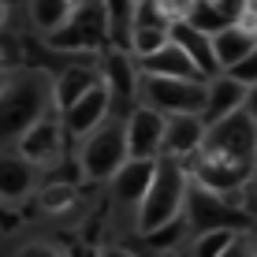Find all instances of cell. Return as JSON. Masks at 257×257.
Returning a JSON list of instances; mask_svg holds the SVG:
<instances>
[{"mask_svg": "<svg viewBox=\"0 0 257 257\" xmlns=\"http://www.w3.org/2000/svg\"><path fill=\"white\" fill-rule=\"evenodd\" d=\"M164 257H172V253H164Z\"/></svg>", "mask_w": 257, "mask_h": 257, "instance_id": "obj_35", "label": "cell"}, {"mask_svg": "<svg viewBox=\"0 0 257 257\" xmlns=\"http://www.w3.org/2000/svg\"><path fill=\"white\" fill-rule=\"evenodd\" d=\"M246 104V86L235 82L227 71H220V75L205 78V104H201V127H212V123L235 116V112H242Z\"/></svg>", "mask_w": 257, "mask_h": 257, "instance_id": "obj_11", "label": "cell"}, {"mask_svg": "<svg viewBox=\"0 0 257 257\" xmlns=\"http://www.w3.org/2000/svg\"><path fill=\"white\" fill-rule=\"evenodd\" d=\"M101 257H135V253L123 250V246H108V250H101Z\"/></svg>", "mask_w": 257, "mask_h": 257, "instance_id": "obj_30", "label": "cell"}, {"mask_svg": "<svg viewBox=\"0 0 257 257\" xmlns=\"http://www.w3.org/2000/svg\"><path fill=\"white\" fill-rule=\"evenodd\" d=\"M75 8H78V0H30V23L49 38L71 19Z\"/></svg>", "mask_w": 257, "mask_h": 257, "instance_id": "obj_20", "label": "cell"}, {"mask_svg": "<svg viewBox=\"0 0 257 257\" xmlns=\"http://www.w3.org/2000/svg\"><path fill=\"white\" fill-rule=\"evenodd\" d=\"M187 190H190V172L183 161L175 157H157V175L149 183L146 198L138 201V235H153L161 227L175 224L183 216V205H187Z\"/></svg>", "mask_w": 257, "mask_h": 257, "instance_id": "obj_2", "label": "cell"}, {"mask_svg": "<svg viewBox=\"0 0 257 257\" xmlns=\"http://www.w3.org/2000/svg\"><path fill=\"white\" fill-rule=\"evenodd\" d=\"M8 23V0H0V26Z\"/></svg>", "mask_w": 257, "mask_h": 257, "instance_id": "obj_32", "label": "cell"}, {"mask_svg": "<svg viewBox=\"0 0 257 257\" xmlns=\"http://www.w3.org/2000/svg\"><path fill=\"white\" fill-rule=\"evenodd\" d=\"M235 198H238V209H242L246 216H250V224H253V220H257V168L250 172V179L238 187Z\"/></svg>", "mask_w": 257, "mask_h": 257, "instance_id": "obj_23", "label": "cell"}, {"mask_svg": "<svg viewBox=\"0 0 257 257\" xmlns=\"http://www.w3.org/2000/svg\"><path fill=\"white\" fill-rule=\"evenodd\" d=\"M97 78H101V86L108 90L112 104H123V108H127V104L135 101V93H138V64H135V56H131L127 49H116V45L104 49L101 60H97Z\"/></svg>", "mask_w": 257, "mask_h": 257, "instance_id": "obj_9", "label": "cell"}, {"mask_svg": "<svg viewBox=\"0 0 257 257\" xmlns=\"http://www.w3.org/2000/svg\"><path fill=\"white\" fill-rule=\"evenodd\" d=\"M127 131V161H157L164 153V116L146 104L127 112L123 119Z\"/></svg>", "mask_w": 257, "mask_h": 257, "instance_id": "obj_8", "label": "cell"}, {"mask_svg": "<svg viewBox=\"0 0 257 257\" xmlns=\"http://www.w3.org/2000/svg\"><path fill=\"white\" fill-rule=\"evenodd\" d=\"M253 168H257V123L246 112H235V116L205 127L190 175L198 187L227 198V194H238V187L250 179Z\"/></svg>", "mask_w": 257, "mask_h": 257, "instance_id": "obj_1", "label": "cell"}, {"mask_svg": "<svg viewBox=\"0 0 257 257\" xmlns=\"http://www.w3.org/2000/svg\"><path fill=\"white\" fill-rule=\"evenodd\" d=\"M227 75H231L235 82H242L246 90H250V86L257 82V49H253V52H250L246 60H238V64H235L231 71H227Z\"/></svg>", "mask_w": 257, "mask_h": 257, "instance_id": "obj_24", "label": "cell"}, {"mask_svg": "<svg viewBox=\"0 0 257 257\" xmlns=\"http://www.w3.org/2000/svg\"><path fill=\"white\" fill-rule=\"evenodd\" d=\"M15 257H64V250H56V246H49V242H26Z\"/></svg>", "mask_w": 257, "mask_h": 257, "instance_id": "obj_26", "label": "cell"}, {"mask_svg": "<svg viewBox=\"0 0 257 257\" xmlns=\"http://www.w3.org/2000/svg\"><path fill=\"white\" fill-rule=\"evenodd\" d=\"M220 257H257V253H253V246H250V238H246V231H238V235L231 238V246H227Z\"/></svg>", "mask_w": 257, "mask_h": 257, "instance_id": "obj_25", "label": "cell"}, {"mask_svg": "<svg viewBox=\"0 0 257 257\" xmlns=\"http://www.w3.org/2000/svg\"><path fill=\"white\" fill-rule=\"evenodd\" d=\"M64 257H101V250H97V246H90V242H75Z\"/></svg>", "mask_w": 257, "mask_h": 257, "instance_id": "obj_27", "label": "cell"}, {"mask_svg": "<svg viewBox=\"0 0 257 257\" xmlns=\"http://www.w3.org/2000/svg\"><path fill=\"white\" fill-rule=\"evenodd\" d=\"M4 82H8V71L0 67V93H4Z\"/></svg>", "mask_w": 257, "mask_h": 257, "instance_id": "obj_33", "label": "cell"}, {"mask_svg": "<svg viewBox=\"0 0 257 257\" xmlns=\"http://www.w3.org/2000/svg\"><path fill=\"white\" fill-rule=\"evenodd\" d=\"M60 149H64V123H60L56 116L38 119L30 131H23V135H19V157L30 168L56 164L60 161Z\"/></svg>", "mask_w": 257, "mask_h": 257, "instance_id": "obj_10", "label": "cell"}, {"mask_svg": "<svg viewBox=\"0 0 257 257\" xmlns=\"http://www.w3.org/2000/svg\"><path fill=\"white\" fill-rule=\"evenodd\" d=\"M138 93L146 97V108L161 112V116H201V104H205V82L201 78L142 75Z\"/></svg>", "mask_w": 257, "mask_h": 257, "instance_id": "obj_5", "label": "cell"}, {"mask_svg": "<svg viewBox=\"0 0 257 257\" xmlns=\"http://www.w3.org/2000/svg\"><path fill=\"white\" fill-rule=\"evenodd\" d=\"M52 104V82L45 71H15L8 75L4 93H0V135L4 138H19L23 131H30L38 119L49 116Z\"/></svg>", "mask_w": 257, "mask_h": 257, "instance_id": "obj_3", "label": "cell"}, {"mask_svg": "<svg viewBox=\"0 0 257 257\" xmlns=\"http://www.w3.org/2000/svg\"><path fill=\"white\" fill-rule=\"evenodd\" d=\"M242 112H246V116H250V119L257 123V82L250 86V90H246V104H242Z\"/></svg>", "mask_w": 257, "mask_h": 257, "instance_id": "obj_28", "label": "cell"}, {"mask_svg": "<svg viewBox=\"0 0 257 257\" xmlns=\"http://www.w3.org/2000/svg\"><path fill=\"white\" fill-rule=\"evenodd\" d=\"M153 175H157V161H127L112 175V194H116L123 205H138L146 198Z\"/></svg>", "mask_w": 257, "mask_h": 257, "instance_id": "obj_16", "label": "cell"}, {"mask_svg": "<svg viewBox=\"0 0 257 257\" xmlns=\"http://www.w3.org/2000/svg\"><path fill=\"white\" fill-rule=\"evenodd\" d=\"M108 108H112L108 90L97 82L93 90L82 97V101H75V104L64 112V131H67V135H75V138H86L90 131H97L104 119H108Z\"/></svg>", "mask_w": 257, "mask_h": 257, "instance_id": "obj_12", "label": "cell"}, {"mask_svg": "<svg viewBox=\"0 0 257 257\" xmlns=\"http://www.w3.org/2000/svg\"><path fill=\"white\" fill-rule=\"evenodd\" d=\"M168 38H172V45H179L183 52H187V60L194 67H198V75L201 78H212V75H220V64H216V56H212V38L209 34H201V30H194L190 23H172V30H168Z\"/></svg>", "mask_w": 257, "mask_h": 257, "instance_id": "obj_13", "label": "cell"}, {"mask_svg": "<svg viewBox=\"0 0 257 257\" xmlns=\"http://www.w3.org/2000/svg\"><path fill=\"white\" fill-rule=\"evenodd\" d=\"M238 231H231V227H220V231H205V235H194L190 242V257H220L231 246V238Z\"/></svg>", "mask_w": 257, "mask_h": 257, "instance_id": "obj_22", "label": "cell"}, {"mask_svg": "<svg viewBox=\"0 0 257 257\" xmlns=\"http://www.w3.org/2000/svg\"><path fill=\"white\" fill-rule=\"evenodd\" d=\"M12 227H15V212L0 201V231H12Z\"/></svg>", "mask_w": 257, "mask_h": 257, "instance_id": "obj_29", "label": "cell"}, {"mask_svg": "<svg viewBox=\"0 0 257 257\" xmlns=\"http://www.w3.org/2000/svg\"><path fill=\"white\" fill-rule=\"evenodd\" d=\"M97 82H101V78H97V67H86V64H71V67L60 71V75L52 78V104L60 108V116H64L75 101H82Z\"/></svg>", "mask_w": 257, "mask_h": 257, "instance_id": "obj_15", "label": "cell"}, {"mask_svg": "<svg viewBox=\"0 0 257 257\" xmlns=\"http://www.w3.org/2000/svg\"><path fill=\"white\" fill-rule=\"evenodd\" d=\"M104 41H108V19L101 0H78L71 19L56 34H49V45L60 52H97L104 49Z\"/></svg>", "mask_w": 257, "mask_h": 257, "instance_id": "obj_7", "label": "cell"}, {"mask_svg": "<svg viewBox=\"0 0 257 257\" xmlns=\"http://www.w3.org/2000/svg\"><path fill=\"white\" fill-rule=\"evenodd\" d=\"M127 164V131L123 119H104L97 131H90L78 149V168L90 179H112L119 168Z\"/></svg>", "mask_w": 257, "mask_h": 257, "instance_id": "obj_4", "label": "cell"}, {"mask_svg": "<svg viewBox=\"0 0 257 257\" xmlns=\"http://www.w3.org/2000/svg\"><path fill=\"white\" fill-rule=\"evenodd\" d=\"M246 238H250V246H253V253H257V220H253L250 231H246Z\"/></svg>", "mask_w": 257, "mask_h": 257, "instance_id": "obj_31", "label": "cell"}, {"mask_svg": "<svg viewBox=\"0 0 257 257\" xmlns=\"http://www.w3.org/2000/svg\"><path fill=\"white\" fill-rule=\"evenodd\" d=\"M253 49H257V34H250L246 26H238V23L224 26L220 34H212V56H216L220 71H231L238 60H246Z\"/></svg>", "mask_w": 257, "mask_h": 257, "instance_id": "obj_17", "label": "cell"}, {"mask_svg": "<svg viewBox=\"0 0 257 257\" xmlns=\"http://www.w3.org/2000/svg\"><path fill=\"white\" fill-rule=\"evenodd\" d=\"M34 190V168L19 153H0V201H23Z\"/></svg>", "mask_w": 257, "mask_h": 257, "instance_id": "obj_19", "label": "cell"}, {"mask_svg": "<svg viewBox=\"0 0 257 257\" xmlns=\"http://www.w3.org/2000/svg\"><path fill=\"white\" fill-rule=\"evenodd\" d=\"M183 224H187L194 235L220 231V227L242 231V227L250 224V216H246V212L238 209V205H231L224 194L205 190V187H198V183H190V190H187V205H183Z\"/></svg>", "mask_w": 257, "mask_h": 257, "instance_id": "obj_6", "label": "cell"}, {"mask_svg": "<svg viewBox=\"0 0 257 257\" xmlns=\"http://www.w3.org/2000/svg\"><path fill=\"white\" fill-rule=\"evenodd\" d=\"M135 64L142 67V75H157V78H201L198 67L187 60V52L179 45H172V41H168L164 49H157L153 56L135 60ZM201 82H205V78H201Z\"/></svg>", "mask_w": 257, "mask_h": 257, "instance_id": "obj_18", "label": "cell"}, {"mask_svg": "<svg viewBox=\"0 0 257 257\" xmlns=\"http://www.w3.org/2000/svg\"><path fill=\"white\" fill-rule=\"evenodd\" d=\"M135 4H146V0H135Z\"/></svg>", "mask_w": 257, "mask_h": 257, "instance_id": "obj_34", "label": "cell"}, {"mask_svg": "<svg viewBox=\"0 0 257 257\" xmlns=\"http://www.w3.org/2000/svg\"><path fill=\"white\" fill-rule=\"evenodd\" d=\"M205 138V127H201L198 116H164V153L161 157H194Z\"/></svg>", "mask_w": 257, "mask_h": 257, "instance_id": "obj_14", "label": "cell"}, {"mask_svg": "<svg viewBox=\"0 0 257 257\" xmlns=\"http://www.w3.org/2000/svg\"><path fill=\"white\" fill-rule=\"evenodd\" d=\"M75 201H78V187L75 183H49V187L38 194V205H41V212H49V216L67 212Z\"/></svg>", "mask_w": 257, "mask_h": 257, "instance_id": "obj_21", "label": "cell"}]
</instances>
